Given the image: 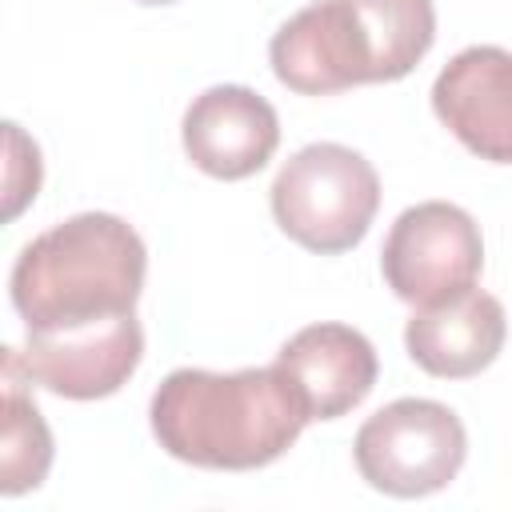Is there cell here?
Wrapping results in <instances>:
<instances>
[{
	"label": "cell",
	"mask_w": 512,
	"mask_h": 512,
	"mask_svg": "<svg viewBox=\"0 0 512 512\" xmlns=\"http://www.w3.org/2000/svg\"><path fill=\"white\" fill-rule=\"evenodd\" d=\"M480 268H484L480 228L464 208L448 200H424L404 208L388 228L380 252L384 284L392 288L396 300L412 308L476 288Z\"/></svg>",
	"instance_id": "8992f818"
},
{
	"label": "cell",
	"mask_w": 512,
	"mask_h": 512,
	"mask_svg": "<svg viewBox=\"0 0 512 512\" xmlns=\"http://www.w3.org/2000/svg\"><path fill=\"white\" fill-rule=\"evenodd\" d=\"M28 384L64 400H104L128 384L144 356L136 312L64 332H24V348H4Z\"/></svg>",
	"instance_id": "52a82bcc"
},
{
	"label": "cell",
	"mask_w": 512,
	"mask_h": 512,
	"mask_svg": "<svg viewBox=\"0 0 512 512\" xmlns=\"http://www.w3.org/2000/svg\"><path fill=\"white\" fill-rule=\"evenodd\" d=\"M148 420L172 460L212 472H252L296 444L308 408L280 364L240 372L176 368L152 392Z\"/></svg>",
	"instance_id": "6da1fadb"
},
{
	"label": "cell",
	"mask_w": 512,
	"mask_h": 512,
	"mask_svg": "<svg viewBox=\"0 0 512 512\" xmlns=\"http://www.w3.org/2000/svg\"><path fill=\"white\" fill-rule=\"evenodd\" d=\"M20 368L4 356V432H0V492L20 496L28 488H40L52 468V432L36 408V400L24 392Z\"/></svg>",
	"instance_id": "7c38bea8"
},
{
	"label": "cell",
	"mask_w": 512,
	"mask_h": 512,
	"mask_svg": "<svg viewBox=\"0 0 512 512\" xmlns=\"http://www.w3.org/2000/svg\"><path fill=\"white\" fill-rule=\"evenodd\" d=\"M436 40L432 0H316L268 44L272 72L300 96L404 80Z\"/></svg>",
	"instance_id": "7a4b0ae2"
},
{
	"label": "cell",
	"mask_w": 512,
	"mask_h": 512,
	"mask_svg": "<svg viewBox=\"0 0 512 512\" xmlns=\"http://www.w3.org/2000/svg\"><path fill=\"white\" fill-rule=\"evenodd\" d=\"M436 120L480 160L512 164V52L472 44L432 84Z\"/></svg>",
	"instance_id": "ba28073f"
},
{
	"label": "cell",
	"mask_w": 512,
	"mask_h": 512,
	"mask_svg": "<svg viewBox=\"0 0 512 512\" xmlns=\"http://www.w3.org/2000/svg\"><path fill=\"white\" fill-rule=\"evenodd\" d=\"M380 208V176L348 144H308L272 180V216L288 240L336 256L356 248Z\"/></svg>",
	"instance_id": "277c9868"
},
{
	"label": "cell",
	"mask_w": 512,
	"mask_h": 512,
	"mask_svg": "<svg viewBox=\"0 0 512 512\" xmlns=\"http://www.w3.org/2000/svg\"><path fill=\"white\" fill-rule=\"evenodd\" d=\"M360 476L388 496H432L456 480L468 456L460 416L440 400L404 396L372 412L352 444Z\"/></svg>",
	"instance_id": "5b68a950"
},
{
	"label": "cell",
	"mask_w": 512,
	"mask_h": 512,
	"mask_svg": "<svg viewBox=\"0 0 512 512\" xmlns=\"http://www.w3.org/2000/svg\"><path fill=\"white\" fill-rule=\"evenodd\" d=\"M8 132V180H4V220H16L28 200L40 192V148L20 132V124H4Z\"/></svg>",
	"instance_id": "4fadbf2b"
},
{
	"label": "cell",
	"mask_w": 512,
	"mask_h": 512,
	"mask_svg": "<svg viewBox=\"0 0 512 512\" xmlns=\"http://www.w3.org/2000/svg\"><path fill=\"white\" fill-rule=\"evenodd\" d=\"M144 272L148 252L128 220L80 212L24 244L8 288L24 332H64L136 312Z\"/></svg>",
	"instance_id": "3957f363"
},
{
	"label": "cell",
	"mask_w": 512,
	"mask_h": 512,
	"mask_svg": "<svg viewBox=\"0 0 512 512\" xmlns=\"http://www.w3.org/2000/svg\"><path fill=\"white\" fill-rule=\"evenodd\" d=\"M276 364L296 384L308 420H336L364 404L380 376L376 348L348 324H308L276 352Z\"/></svg>",
	"instance_id": "30bf717a"
},
{
	"label": "cell",
	"mask_w": 512,
	"mask_h": 512,
	"mask_svg": "<svg viewBox=\"0 0 512 512\" xmlns=\"http://www.w3.org/2000/svg\"><path fill=\"white\" fill-rule=\"evenodd\" d=\"M180 136L188 160L200 172L216 180H244L272 160L280 144V120L260 92L244 84H216L188 104Z\"/></svg>",
	"instance_id": "9c48e42d"
},
{
	"label": "cell",
	"mask_w": 512,
	"mask_h": 512,
	"mask_svg": "<svg viewBox=\"0 0 512 512\" xmlns=\"http://www.w3.org/2000/svg\"><path fill=\"white\" fill-rule=\"evenodd\" d=\"M140 4H176V0H140Z\"/></svg>",
	"instance_id": "5bb4252c"
},
{
	"label": "cell",
	"mask_w": 512,
	"mask_h": 512,
	"mask_svg": "<svg viewBox=\"0 0 512 512\" xmlns=\"http://www.w3.org/2000/svg\"><path fill=\"white\" fill-rule=\"evenodd\" d=\"M508 336V320L496 296L468 288L448 300L424 304L404 328V348L412 364L440 380H468L484 372Z\"/></svg>",
	"instance_id": "8fae6325"
}]
</instances>
